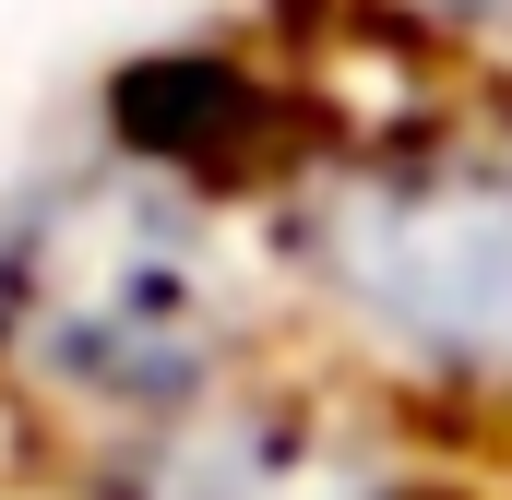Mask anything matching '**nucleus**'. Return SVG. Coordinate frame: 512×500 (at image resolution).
<instances>
[{"label": "nucleus", "instance_id": "f257e3e1", "mask_svg": "<svg viewBox=\"0 0 512 500\" xmlns=\"http://www.w3.org/2000/svg\"><path fill=\"white\" fill-rule=\"evenodd\" d=\"M227 108H239L227 72H131L120 84V131H143V143H191V131H215Z\"/></svg>", "mask_w": 512, "mask_h": 500}]
</instances>
